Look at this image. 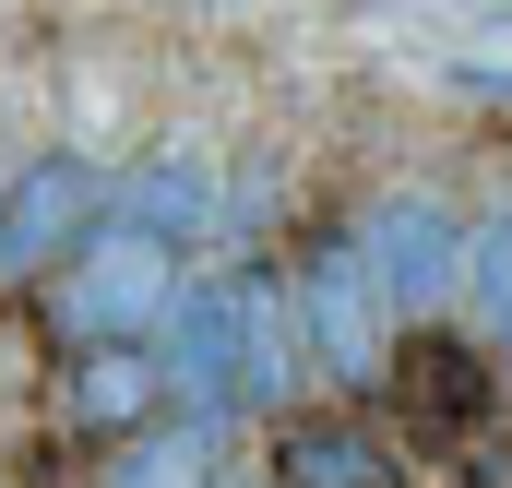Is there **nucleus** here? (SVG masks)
I'll return each instance as SVG.
<instances>
[{
  "label": "nucleus",
  "instance_id": "nucleus-1",
  "mask_svg": "<svg viewBox=\"0 0 512 488\" xmlns=\"http://www.w3.org/2000/svg\"><path fill=\"white\" fill-rule=\"evenodd\" d=\"M286 286H298V334H310V369L358 405V393H382L393 381V346H405V310H393L382 262L358 239V215H334V227H310L298 262H286Z\"/></svg>",
  "mask_w": 512,
  "mask_h": 488
},
{
  "label": "nucleus",
  "instance_id": "nucleus-2",
  "mask_svg": "<svg viewBox=\"0 0 512 488\" xmlns=\"http://www.w3.org/2000/svg\"><path fill=\"white\" fill-rule=\"evenodd\" d=\"M179 286H191V274H179V250L143 239L131 215H108L96 239L36 286V310H48L60 358H72V346H155V334H167V310H179Z\"/></svg>",
  "mask_w": 512,
  "mask_h": 488
},
{
  "label": "nucleus",
  "instance_id": "nucleus-3",
  "mask_svg": "<svg viewBox=\"0 0 512 488\" xmlns=\"http://www.w3.org/2000/svg\"><path fill=\"white\" fill-rule=\"evenodd\" d=\"M501 393H512V369H501V346L477 322H405L393 381H382L405 453H477L501 429Z\"/></svg>",
  "mask_w": 512,
  "mask_h": 488
},
{
  "label": "nucleus",
  "instance_id": "nucleus-4",
  "mask_svg": "<svg viewBox=\"0 0 512 488\" xmlns=\"http://www.w3.org/2000/svg\"><path fill=\"white\" fill-rule=\"evenodd\" d=\"M358 239H370V262H382V286H393L405 322H453V298H465V274H477V227H465L441 191H417V179L370 191V203H358Z\"/></svg>",
  "mask_w": 512,
  "mask_h": 488
},
{
  "label": "nucleus",
  "instance_id": "nucleus-5",
  "mask_svg": "<svg viewBox=\"0 0 512 488\" xmlns=\"http://www.w3.org/2000/svg\"><path fill=\"white\" fill-rule=\"evenodd\" d=\"M96 227H108V179H96V155H24L12 191H0V286H48Z\"/></svg>",
  "mask_w": 512,
  "mask_h": 488
},
{
  "label": "nucleus",
  "instance_id": "nucleus-6",
  "mask_svg": "<svg viewBox=\"0 0 512 488\" xmlns=\"http://www.w3.org/2000/svg\"><path fill=\"white\" fill-rule=\"evenodd\" d=\"M262 477L274 488H405V441L358 405H286L262 429Z\"/></svg>",
  "mask_w": 512,
  "mask_h": 488
},
{
  "label": "nucleus",
  "instance_id": "nucleus-7",
  "mask_svg": "<svg viewBox=\"0 0 512 488\" xmlns=\"http://www.w3.org/2000/svg\"><path fill=\"white\" fill-rule=\"evenodd\" d=\"M155 358H167V405L179 417H203V429L251 417L239 405V274H191L167 334H155Z\"/></svg>",
  "mask_w": 512,
  "mask_h": 488
},
{
  "label": "nucleus",
  "instance_id": "nucleus-8",
  "mask_svg": "<svg viewBox=\"0 0 512 488\" xmlns=\"http://www.w3.org/2000/svg\"><path fill=\"white\" fill-rule=\"evenodd\" d=\"M155 405H167V358L155 346H72L60 358V393H48V417L72 441H143Z\"/></svg>",
  "mask_w": 512,
  "mask_h": 488
},
{
  "label": "nucleus",
  "instance_id": "nucleus-9",
  "mask_svg": "<svg viewBox=\"0 0 512 488\" xmlns=\"http://www.w3.org/2000/svg\"><path fill=\"white\" fill-rule=\"evenodd\" d=\"M310 334H298V286L274 274V262H251L239 274V405L251 417H286V405H310Z\"/></svg>",
  "mask_w": 512,
  "mask_h": 488
},
{
  "label": "nucleus",
  "instance_id": "nucleus-10",
  "mask_svg": "<svg viewBox=\"0 0 512 488\" xmlns=\"http://www.w3.org/2000/svg\"><path fill=\"white\" fill-rule=\"evenodd\" d=\"M108 215H131L143 239H167V250H191L215 215H227V203H215V167H203L191 143H167V155H143L120 191H108Z\"/></svg>",
  "mask_w": 512,
  "mask_h": 488
},
{
  "label": "nucleus",
  "instance_id": "nucleus-11",
  "mask_svg": "<svg viewBox=\"0 0 512 488\" xmlns=\"http://www.w3.org/2000/svg\"><path fill=\"white\" fill-rule=\"evenodd\" d=\"M215 441H227V429H203V417L143 429V441H120V465H108L96 488H215Z\"/></svg>",
  "mask_w": 512,
  "mask_h": 488
},
{
  "label": "nucleus",
  "instance_id": "nucleus-12",
  "mask_svg": "<svg viewBox=\"0 0 512 488\" xmlns=\"http://www.w3.org/2000/svg\"><path fill=\"white\" fill-rule=\"evenodd\" d=\"M465 310H477V334L501 346L512 369V203L501 215H477V274H465Z\"/></svg>",
  "mask_w": 512,
  "mask_h": 488
},
{
  "label": "nucleus",
  "instance_id": "nucleus-13",
  "mask_svg": "<svg viewBox=\"0 0 512 488\" xmlns=\"http://www.w3.org/2000/svg\"><path fill=\"white\" fill-rule=\"evenodd\" d=\"M453 465H465V488H512V417L477 441V453H453Z\"/></svg>",
  "mask_w": 512,
  "mask_h": 488
},
{
  "label": "nucleus",
  "instance_id": "nucleus-14",
  "mask_svg": "<svg viewBox=\"0 0 512 488\" xmlns=\"http://www.w3.org/2000/svg\"><path fill=\"white\" fill-rule=\"evenodd\" d=\"M215 488H274V477H215Z\"/></svg>",
  "mask_w": 512,
  "mask_h": 488
}]
</instances>
